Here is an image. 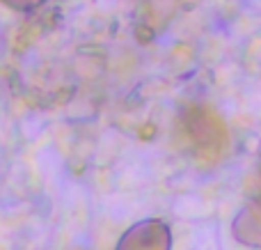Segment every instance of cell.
<instances>
[{
    "instance_id": "1",
    "label": "cell",
    "mask_w": 261,
    "mask_h": 250,
    "mask_svg": "<svg viewBox=\"0 0 261 250\" xmlns=\"http://www.w3.org/2000/svg\"><path fill=\"white\" fill-rule=\"evenodd\" d=\"M3 3L14 9H32V7H37L41 0H3Z\"/></svg>"
}]
</instances>
